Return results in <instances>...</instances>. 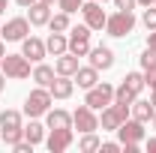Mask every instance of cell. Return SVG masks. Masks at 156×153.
<instances>
[{"mask_svg": "<svg viewBox=\"0 0 156 153\" xmlns=\"http://www.w3.org/2000/svg\"><path fill=\"white\" fill-rule=\"evenodd\" d=\"M147 48H156V30H147Z\"/></svg>", "mask_w": 156, "mask_h": 153, "instance_id": "cell-35", "label": "cell"}, {"mask_svg": "<svg viewBox=\"0 0 156 153\" xmlns=\"http://www.w3.org/2000/svg\"><path fill=\"white\" fill-rule=\"evenodd\" d=\"M6 90V75H3V69H0V93Z\"/></svg>", "mask_w": 156, "mask_h": 153, "instance_id": "cell-37", "label": "cell"}, {"mask_svg": "<svg viewBox=\"0 0 156 153\" xmlns=\"http://www.w3.org/2000/svg\"><path fill=\"white\" fill-rule=\"evenodd\" d=\"M123 81H126V87H129L132 93H141V90L147 87V81H144V69H141V72H126Z\"/></svg>", "mask_w": 156, "mask_h": 153, "instance_id": "cell-25", "label": "cell"}, {"mask_svg": "<svg viewBox=\"0 0 156 153\" xmlns=\"http://www.w3.org/2000/svg\"><path fill=\"white\" fill-rule=\"evenodd\" d=\"M54 105V96L48 87H33L24 99V114L27 117H45V111Z\"/></svg>", "mask_w": 156, "mask_h": 153, "instance_id": "cell-1", "label": "cell"}, {"mask_svg": "<svg viewBox=\"0 0 156 153\" xmlns=\"http://www.w3.org/2000/svg\"><path fill=\"white\" fill-rule=\"evenodd\" d=\"M135 96H138V93H132V90L126 87V81H120V84L114 87V102H120V105H132V102H135Z\"/></svg>", "mask_w": 156, "mask_h": 153, "instance_id": "cell-26", "label": "cell"}, {"mask_svg": "<svg viewBox=\"0 0 156 153\" xmlns=\"http://www.w3.org/2000/svg\"><path fill=\"white\" fill-rule=\"evenodd\" d=\"M24 123H21V111L15 108H6V111H0V129H21Z\"/></svg>", "mask_w": 156, "mask_h": 153, "instance_id": "cell-22", "label": "cell"}, {"mask_svg": "<svg viewBox=\"0 0 156 153\" xmlns=\"http://www.w3.org/2000/svg\"><path fill=\"white\" fill-rule=\"evenodd\" d=\"M78 66H81V63H78V57L72 51H63L60 57H54V72H57V75H75Z\"/></svg>", "mask_w": 156, "mask_h": 153, "instance_id": "cell-17", "label": "cell"}, {"mask_svg": "<svg viewBox=\"0 0 156 153\" xmlns=\"http://www.w3.org/2000/svg\"><path fill=\"white\" fill-rule=\"evenodd\" d=\"M27 18H30L33 27H48V21H51V6L42 3V0L30 3V6H27Z\"/></svg>", "mask_w": 156, "mask_h": 153, "instance_id": "cell-13", "label": "cell"}, {"mask_svg": "<svg viewBox=\"0 0 156 153\" xmlns=\"http://www.w3.org/2000/svg\"><path fill=\"white\" fill-rule=\"evenodd\" d=\"M144 81H147V87H150V93L156 90V69H147L144 72Z\"/></svg>", "mask_w": 156, "mask_h": 153, "instance_id": "cell-33", "label": "cell"}, {"mask_svg": "<svg viewBox=\"0 0 156 153\" xmlns=\"http://www.w3.org/2000/svg\"><path fill=\"white\" fill-rule=\"evenodd\" d=\"M117 141L120 144H141L144 141V123L135 120V117H126L117 126Z\"/></svg>", "mask_w": 156, "mask_h": 153, "instance_id": "cell-7", "label": "cell"}, {"mask_svg": "<svg viewBox=\"0 0 156 153\" xmlns=\"http://www.w3.org/2000/svg\"><path fill=\"white\" fill-rule=\"evenodd\" d=\"M60 9L63 12H69V15H75V12H81V6H84V0H57Z\"/></svg>", "mask_w": 156, "mask_h": 153, "instance_id": "cell-30", "label": "cell"}, {"mask_svg": "<svg viewBox=\"0 0 156 153\" xmlns=\"http://www.w3.org/2000/svg\"><path fill=\"white\" fill-rule=\"evenodd\" d=\"M90 66H96L99 72H108L111 66H114V51L108 48V45H96V48H90Z\"/></svg>", "mask_w": 156, "mask_h": 153, "instance_id": "cell-12", "label": "cell"}, {"mask_svg": "<svg viewBox=\"0 0 156 153\" xmlns=\"http://www.w3.org/2000/svg\"><path fill=\"white\" fill-rule=\"evenodd\" d=\"M111 102H114V84H108V81H99V84H93V87L84 93V105H90L93 111L108 108Z\"/></svg>", "mask_w": 156, "mask_h": 153, "instance_id": "cell-3", "label": "cell"}, {"mask_svg": "<svg viewBox=\"0 0 156 153\" xmlns=\"http://www.w3.org/2000/svg\"><path fill=\"white\" fill-rule=\"evenodd\" d=\"M21 138H24V126H21V129H0V141H3L6 147H15Z\"/></svg>", "mask_w": 156, "mask_h": 153, "instance_id": "cell-27", "label": "cell"}, {"mask_svg": "<svg viewBox=\"0 0 156 153\" xmlns=\"http://www.w3.org/2000/svg\"><path fill=\"white\" fill-rule=\"evenodd\" d=\"M42 3H48V6H54V3H57V0H42Z\"/></svg>", "mask_w": 156, "mask_h": 153, "instance_id": "cell-42", "label": "cell"}, {"mask_svg": "<svg viewBox=\"0 0 156 153\" xmlns=\"http://www.w3.org/2000/svg\"><path fill=\"white\" fill-rule=\"evenodd\" d=\"M54 75H57L54 66H48V63H42V60H39L36 66H33V72H30V78L36 81V87H48V84L54 81Z\"/></svg>", "mask_w": 156, "mask_h": 153, "instance_id": "cell-20", "label": "cell"}, {"mask_svg": "<svg viewBox=\"0 0 156 153\" xmlns=\"http://www.w3.org/2000/svg\"><path fill=\"white\" fill-rule=\"evenodd\" d=\"M45 126L48 129H69L72 126V111H66V108H48L45 111Z\"/></svg>", "mask_w": 156, "mask_h": 153, "instance_id": "cell-14", "label": "cell"}, {"mask_svg": "<svg viewBox=\"0 0 156 153\" xmlns=\"http://www.w3.org/2000/svg\"><path fill=\"white\" fill-rule=\"evenodd\" d=\"M72 81H75L81 90H90L93 84H99V69L96 66H78V72L72 75Z\"/></svg>", "mask_w": 156, "mask_h": 153, "instance_id": "cell-16", "label": "cell"}, {"mask_svg": "<svg viewBox=\"0 0 156 153\" xmlns=\"http://www.w3.org/2000/svg\"><path fill=\"white\" fill-rule=\"evenodd\" d=\"M144 150H147V153H156V138H147V141H144Z\"/></svg>", "mask_w": 156, "mask_h": 153, "instance_id": "cell-34", "label": "cell"}, {"mask_svg": "<svg viewBox=\"0 0 156 153\" xmlns=\"http://www.w3.org/2000/svg\"><path fill=\"white\" fill-rule=\"evenodd\" d=\"M90 27L87 24H78V27H69V51L75 57H87L90 54Z\"/></svg>", "mask_w": 156, "mask_h": 153, "instance_id": "cell-6", "label": "cell"}, {"mask_svg": "<svg viewBox=\"0 0 156 153\" xmlns=\"http://www.w3.org/2000/svg\"><path fill=\"white\" fill-rule=\"evenodd\" d=\"M102 147V138L96 132H81V141H78V150L81 153H96Z\"/></svg>", "mask_w": 156, "mask_h": 153, "instance_id": "cell-23", "label": "cell"}, {"mask_svg": "<svg viewBox=\"0 0 156 153\" xmlns=\"http://www.w3.org/2000/svg\"><path fill=\"white\" fill-rule=\"evenodd\" d=\"M72 129H78V132H96L99 129L96 111L90 105H78L75 111H72Z\"/></svg>", "mask_w": 156, "mask_h": 153, "instance_id": "cell-9", "label": "cell"}, {"mask_svg": "<svg viewBox=\"0 0 156 153\" xmlns=\"http://www.w3.org/2000/svg\"><path fill=\"white\" fill-rule=\"evenodd\" d=\"M102 153H120V141H102Z\"/></svg>", "mask_w": 156, "mask_h": 153, "instance_id": "cell-32", "label": "cell"}, {"mask_svg": "<svg viewBox=\"0 0 156 153\" xmlns=\"http://www.w3.org/2000/svg\"><path fill=\"white\" fill-rule=\"evenodd\" d=\"M69 27H72V21H69V12H63V9L48 21V30H54V33H69Z\"/></svg>", "mask_w": 156, "mask_h": 153, "instance_id": "cell-24", "label": "cell"}, {"mask_svg": "<svg viewBox=\"0 0 156 153\" xmlns=\"http://www.w3.org/2000/svg\"><path fill=\"white\" fill-rule=\"evenodd\" d=\"M81 15H84V24H87L90 30H105V18H108V12L102 9L99 0H84Z\"/></svg>", "mask_w": 156, "mask_h": 153, "instance_id": "cell-8", "label": "cell"}, {"mask_svg": "<svg viewBox=\"0 0 156 153\" xmlns=\"http://www.w3.org/2000/svg\"><path fill=\"white\" fill-rule=\"evenodd\" d=\"M141 24H144L147 30H156V6H144V12H141Z\"/></svg>", "mask_w": 156, "mask_h": 153, "instance_id": "cell-29", "label": "cell"}, {"mask_svg": "<svg viewBox=\"0 0 156 153\" xmlns=\"http://www.w3.org/2000/svg\"><path fill=\"white\" fill-rule=\"evenodd\" d=\"M111 3H114V9H126V12H132L138 6V0H111Z\"/></svg>", "mask_w": 156, "mask_h": 153, "instance_id": "cell-31", "label": "cell"}, {"mask_svg": "<svg viewBox=\"0 0 156 153\" xmlns=\"http://www.w3.org/2000/svg\"><path fill=\"white\" fill-rule=\"evenodd\" d=\"M138 63H141L144 72H147V69H156V48H144L141 57H138Z\"/></svg>", "mask_w": 156, "mask_h": 153, "instance_id": "cell-28", "label": "cell"}, {"mask_svg": "<svg viewBox=\"0 0 156 153\" xmlns=\"http://www.w3.org/2000/svg\"><path fill=\"white\" fill-rule=\"evenodd\" d=\"M21 54L30 60V63H39V60L48 57V48H45V42L39 36H24L21 39Z\"/></svg>", "mask_w": 156, "mask_h": 153, "instance_id": "cell-11", "label": "cell"}, {"mask_svg": "<svg viewBox=\"0 0 156 153\" xmlns=\"http://www.w3.org/2000/svg\"><path fill=\"white\" fill-rule=\"evenodd\" d=\"M132 30H135V15L126 12V9H117V12H111V15L105 18V33L114 36V39L129 36Z\"/></svg>", "mask_w": 156, "mask_h": 153, "instance_id": "cell-2", "label": "cell"}, {"mask_svg": "<svg viewBox=\"0 0 156 153\" xmlns=\"http://www.w3.org/2000/svg\"><path fill=\"white\" fill-rule=\"evenodd\" d=\"M45 135H48V126H42V123H39V117H30V123L24 126V138H27L30 144H42V141H45Z\"/></svg>", "mask_w": 156, "mask_h": 153, "instance_id": "cell-21", "label": "cell"}, {"mask_svg": "<svg viewBox=\"0 0 156 153\" xmlns=\"http://www.w3.org/2000/svg\"><path fill=\"white\" fill-rule=\"evenodd\" d=\"M0 69H3V75L9 78V81H24V78H30V60L24 57V54H6L3 63H0Z\"/></svg>", "mask_w": 156, "mask_h": 153, "instance_id": "cell-4", "label": "cell"}, {"mask_svg": "<svg viewBox=\"0 0 156 153\" xmlns=\"http://www.w3.org/2000/svg\"><path fill=\"white\" fill-rule=\"evenodd\" d=\"M3 57H6V45H3V39H0V63H3Z\"/></svg>", "mask_w": 156, "mask_h": 153, "instance_id": "cell-39", "label": "cell"}, {"mask_svg": "<svg viewBox=\"0 0 156 153\" xmlns=\"http://www.w3.org/2000/svg\"><path fill=\"white\" fill-rule=\"evenodd\" d=\"M48 90H51L54 99H69L75 93V81H72V75H54V81L48 84Z\"/></svg>", "mask_w": 156, "mask_h": 153, "instance_id": "cell-15", "label": "cell"}, {"mask_svg": "<svg viewBox=\"0 0 156 153\" xmlns=\"http://www.w3.org/2000/svg\"><path fill=\"white\" fill-rule=\"evenodd\" d=\"M150 102H153V105H156V90H153V93H150Z\"/></svg>", "mask_w": 156, "mask_h": 153, "instance_id": "cell-41", "label": "cell"}, {"mask_svg": "<svg viewBox=\"0 0 156 153\" xmlns=\"http://www.w3.org/2000/svg\"><path fill=\"white\" fill-rule=\"evenodd\" d=\"M6 6H9V0H0V15H6Z\"/></svg>", "mask_w": 156, "mask_h": 153, "instance_id": "cell-38", "label": "cell"}, {"mask_svg": "<svg viewBox=\"0 0 156 153\" xmlns=\"http://www.w3.org/2000/svg\"><path fill=\"white\" fill-rule=\"evenodd\" d=\"M45 48H48V54H54V57H60L63 51H69V36L66 33H48V39H45Z\"/></svg>", "mask_w": 156, "mask_h": 153, "instance_id": "cell-19", "label": "cell"}, {"mask_svg": "<svg viewBox=\"0 0 156 153\" xmlns=\"http://www.w3.org/2000/svg\"><path fill=\"white\" fill-rule=\"evenodd\" d=\"M156 114V105L150 102V99H138L135 96V102H132V117L135 120H141V123H150Z\"/></svg>", "mask_w": 156, "mask_h": 153, "instance_id": "cell-18", "label": "cell"}, {"mask_svg": "<svg viewBox=\"0 0 156 153\" xmlns=\"http://www.w3.org/2000/svg\"><path fill=\"white\" fill-rule=\"evenodd\" d=\"M72 141H75V132H72V126L69 129H48L45 135V147L51 153H63L72 147Z\"/></svg>", "mask_w": 156, "mask_h": 153, "instance_id": "cell-10", "label": "cell"}, {"mask_svg": "<svg viewBox=\"0 0 156 153\" xmlns=\"http://www.w3.org/2000/svg\"><path fill=\"white\" fill-rule=\"evenodd\" d=\"M99 3H108V0H99Z\"/></svg>", "mask_w": 156, "mask_h": 153, "instance_id": "cell-44", "label": "cell"}, {"mask_svg": "<svg viewBox=\"0 0 156 153\" xmlns=\"http://www.w3.org/2000/svg\"><path fill=\"white\" fill-rule=\"evenodd\" d=\"M30 18L27 15H15V18H6V24L0 27V39L6 42H21L24 36H30Z\"/></svg>", "mask_w": 156, "mask_h": 153, "instance_id": "cell-5", "label": "cell"}, {"mask_svg": "<svg viewBox=\"0 0 156 153\" xmlns=\"http://www.w3.org/2000/svg\"><path fill=\"white\" fill-rule=\"evenodd\" d=\"M150 123H153V129H156V114H153V120H150Z\"/></svg>", "mask_w": 156, "mask_h": 153, "instance_id": "cell-43", "label": "cell"}, {"mask_svg": "<svg viewBox=\"0 0 156 153\" xmlns=\"http://www.w3.org/2000/svg\"><path fill=\"white\" fill-rule=\"evenodd\" d=\"M15 3H18L21 9H27V6H30V3H36V0H15Z\"/></svg>", "mask_w": 156, "mask_h": 153, "instance_id": "cell-36", "label": "cell"}, {"mask_svg": "<svg viewBox=\"0 0 156 153\" xmlns=\"http://www.w3.org/2000/svg\"><path fill=\"white\" fill-rule=\"evenodd\" d=\"M138 6H156V0H138Z\"/></svg>", "mask_w": 156, "mask_h": 153, "instance_id": "cell-40", "label": "cell"}]
</instances>
